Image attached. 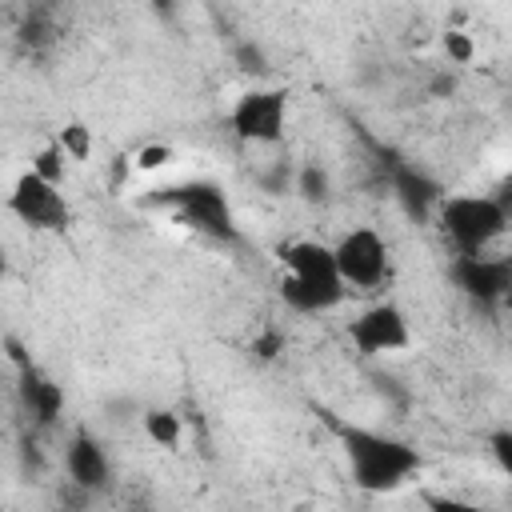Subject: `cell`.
<instances>
[{"label": "cell", "instance_id": "1", "mask_svg": "<svg viewBox=\"0 0 512 512\" xmlns=\"http://www.w3.org/2000/svg\"><path fill=\"white\" fill-rule=\"evenodd\" d=\"M340 444H344L352 484L368 496H388L404 488L412 476H420V452L408 440H396L388 432L360 428V424H340Z\"/></svg>", "mask_w": 512, "mask_h": 512}, {"label": "cell", "instance_id": "2", "mask_svg": "<svg viewBox=\"0 0 512 512\" xmlns=\"http://www.w3.org/2000/svg\"><path fill=\"white\" fill-rule=\"evenodd\" d=\"M440 228L460 248V256H484V248L504 236L508 212L492 196H444Z\"/></svg>", "mask_w": 512, "mask_h": 512}, {"label": "cell", "instance_id": "3", "mask_svg": "<svg viewBox=\"0 0 512 512\" xmlns=\"http://www.w3.org/2000/svg\"><path fill=\"white\" fill-rule=\"evenodd\" d=\"M228 128L240 144H280L288 128V92L284 88H248L228 112Z\"/></svg>", "mask_w": 512, "mask_h": 512}, {"label": "cell", "instance_id": "4", "mask_svg": "<svg viewBox=\"0 0 512 512\" xmlns=\"http://www.w3.org/2000/svg\"><path fill=\"white\" fill-rule=\"evenodd\" d=\"M4 204H8V212H12L24 228H32V232H64V228L72 224V204H68V196H64L56 184L40 180L36 172H20V176L12 180Z\"/></svg>", "mask_w": 512, "mask_h": 512}, {"label": "cell", "instance_id": "5", "mask_svg": "<svg viewBox=\"0 0 512 512\" xmlns=\"http://www.w3.org/2000/svg\"><path fill=\"white\" fill-rule=\"evenodd\" d=\"M332 260H336V276L344 288L368 292L388 280V244L376 228H348L332 244Z\"/></svg>", "mask_w": 512, "mask_h": 512}, {"label": "cell", "instance_id": "6", "mask_svg": "<svg viewBox=\"0 0 512 512\" xmlns=\"http://www.w3.org/2000/svg\"><path fill=\"white\" fill-rule=\"evenodd\" d=\"M348 340L360 356H388V352H404L412 344V328L396 304L380 300V304H368L348 324Z\"/></svg>", "mask_w": 512, "mask_h": 512}, {"label": "cell", "instance_id": "7", "mask_svg": "<svg viewBox=\"0 0 512 512\" xmlns=\"http://www.w3.org/2000/svg\"><path fill=\"white\" fill-rule=\"evenodd\" d=\"M280 264H284V276L308 284V288H320L328 296H340L344 300V284L336 276V260H332V244H320V240H292L280 248Z\"/></svg>", "mask_w": 512, "mask_h": 512}, {"label": "cell", "instance_id": "8", "mask_svg": "<svg viewBox=\"0 0 512 512\" xmlns=\"http://www.w3.org/2000/svg\"><path fill=\"white\" fill-rule=\"evenodd\" d=\"M64 472L80 492H100L112 484V460L104 452V444L88 432H76L64 448Z\"/></svg>", "mask_w": 512, "mask_h": 512}, {"label": "cell", "instance_id": "9", "mask_svg": "<svg viewBox=\"0 0 512 512\" xmlns=\"http://www.w3.org/2000/svg\"><path fill=\"white\" fill-rule=\"evenodd\" d=\"M20 400H24V408L32 412V420H40V424H52V420L64 412V388H60L56 380L32 372V368H28L24 380H20Z\"/></svg>", "mask_w": 512, "mask_h": 512}, {"label": "cell", "instance_id": "10", "mask_svg": "<svg viewBox=\"0 0 512 512\" xmlns=\"http://www.w3.org/2000/svg\"><path fill=\"white\" fill-rule=\"evenodd\" d=\"M180 200L188 208V216L204 228H228V204L224 196L212 188V184H192V188H180Z\"/></svg>", "mask_w": 512, "mask_h": 512}, {"label": "cell", "instance_id": "11", "mask_svg": "<svg viewBox=\"0 0 512 512\" xmlns=\"http://www.w3.org/2000/svg\"><path fill=\"white\" fill-rule=\"evenodd\" d=\"M460 284L480 296V292H500L504 288V264H492L488 256H460Z\"/></svg>", "mask_w": 512, "mask_h": 512}, {"label": "cell", "instance_id": "12", "mask_svg": "<svg viewBox=\"0 0 512 512\" xmlns=\"http://www.w3.org/2000/svg\"><path fill=\"white\" fill-rule=\"evenodd\" d=\"M144 436L156 444V448H180V440H184V424H180V416L172 412V408H148L144 412Z\"/></svg>", "mask_w": 512, "mask_h": 512}, {"label": "cell", "instance_id": "13", "mask_svg": "<svg viewBox=\"0 0 512 512\" xmlns=\"http://www.w3.org/2000/svg\"><path fill=\"white\" fill-rule=\"evenodd\" d=\"M28 172H36L40 180H48V184H64V176H68V156L56 148V140L52 144H44L36 156H32V164H28Z\"/></svg>", "mask_w": 512, "mask_h": 512}, {"label": "cell", "instance_id": "14", "mask_svg": "<svg viewBox=\"0 0 512 512\" xmlns=\"http://www.w3.org/2000/svg\"><path fill=\"white\" fill-rule=\"evenodd\" d=\"M56 148H60L68 160H88V156H92V132H88L84 124H68V128H60Z\"/></svg>", "mask_w": 512, "mask_h": 512}, {"label": "cell", "instance_id": "15", "mask_svg": "<svg viewBox=\"0 0 512 512\" xmlns=\"http://www.w3.org/2000/svg\"><path fill=\"white\" fill-rule=\"evenodd\" d=\"M444 56L452 60V64H472V56H476V44H472V36L468 32H444Z\"/></svg>", "mask_w": 512, "mask_h": 512}, {"label": "cell", "instance_id": "16", "mask_svg": "<svg viewBox=\"0 0 512 512\" xmlns=\"http://www.w3.org/2000/svg\"><path fill=\"white\" fill-rule=\"evenodd\" d=\"M296 192L304 196V200H324L328 196V172H320V168H300V176H296Z\"/></svg>", "mask_w": 512, "mask_h": 512}, {"label": "cell", "instance_id": "17", "mask_svg": "<svg viewBox=\"0 0 512 512\" xmlns=\"http://www.w3.org/2000/svg\"><path fill=\"white\" fill-rule=\"evenodd\" d=\"M424 504H428V512H484L480 504H472L464 496H444V492H428Z\"/></svg>", "mask_w": 512, "mask_h": 512}, {"label": "cell", "instance_id": "18", "mask_svg": "<svg viewBox=\"0 0 512 512\" xmlns=\"http://www.w3.org/2000/svg\"><path fill=\"white\" fill-rule=\"evenodd\" d=\"M168 160H172V148H168V144H148V148H140V152H136V168H144V172L164 168Z\"/></svg>", "mask_w": 512, "mask_h": 512}, {"label": "cell", "instance_id": "19", "mask_svg": "<svg viewBox=\"0 0 512 512\" xmlns=\"http://www.w3.org/2000/svg\"><path fill=\"white\" fill-rule=\"evenodd\" d=\"M280 348H284V336H280L276 328H268V332H260V336L252 340V352H256L260 360H272Z\"/></svg>", "mask_w": 512, "mask_h": 512}, {"label": "cell", "instance_id": "20", "mask_svg": "<svg viewBox=\"0 0 512 512\" xmlns=\"http://www.w3.org/2000/svg\"><path fill=\"white\" fill-rule=\"evenodd\" d=\"M4 272H8V256H4V248H0V280H4Z\"/></svg>", "mask_w": 512, "mask_h": 512}, {"label": "cell", "instance_id": "21", "mask_svg": "<svg viewBox=\"0 0 512 512\" xmlns=\"http://www.w3.org/2000/svg\"><path fill=\"white\" fill-rule=\"evenodd\" d=\"M0 512H4V504H0Z\"/></svg>", "mask_w": 512, "mask_h": 512}]
</instances>
